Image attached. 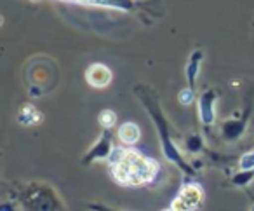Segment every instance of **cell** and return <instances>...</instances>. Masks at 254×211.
Segmentation results:
<instances>
[{
	"label": "cell",
	"mask_w": 254,
	"mask_h": 211,
	"mask_svg": "<svg viewBox=\"0 0 254 211\" xmlns=\"http://www.w3.org/2000/svg\"><path fill=\"white\" fill-rule=\"evenodd\" d=\"M101 124L105 127H110L115 124V115H113L112 112H103L101 113Z\"/></svg>",
	"instance_id": "obj_2"
},
{
	"label": "cell",
	"mask_w": 254,
	"mask_h": 211,
	"mask_svg": "<svg viewBox=\"0 0 254 211\" xmlns=\"http://www.w3.org/2000/svg\"><path fill=\"white\" fill-rule=\"evenodd\" d=\"M122 155H124V150L115 148V150L112 152V155H110V161H112V164H119V161L122 159Z\"/></svg>",
	"instance_id": "obj_3"
},
{
	"label": "cell",
	"mask_w": 254,
	"mask_h": 211,
	"mask_svg": "<svg viewBox=\"0 0 254 211\" xmlns=\"http://www.w3.org/2000/svg\"><path fill=\"white\" fill-rule=\"evenodd\" d=\"M191 98H193V96H191V91H183V93L180 95L181 103H185V105H188V103L191 102Z\"/></svg>",
	"instance_id": "obj_4"
},
{
	"label": "cell",
	"mask_w": 254,
	"mask_h": 211,
	"mask_svg": "<svg viewBox=\"0 0 254 211\" xmlns=\"http://www.w3.org/2000/svg\"><path fill=\"white\" fill-rule=\"evenodd\" d=\"M119 134H120V140H124L126 143H134L139 136V131L134 124H126V126L120 127Z\"/></svg>",
	"instance_id": "obj_1"
}]
</instances>
